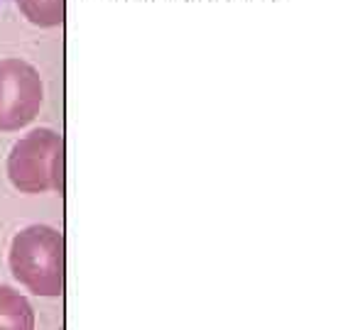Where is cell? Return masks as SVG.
Listing matches in <instances>:
<instances>
[{
    "label": "cell",
    "mask_w": 353,
    "mask_h": 330,
    "mask_svg": "<svg viewBox=\"0 0 353 330\" xmlns=\"http://www.w3.org/2000/svg\"><path fill=\"white\" fill-rule=\"evenodd\" d=\"M42 76L25 59H0V132L27 128L42 108Z\"/></svg>",
    "instance_id": "3957f363"
},
{
    "label": "cell",
    "mask_w": 353,
    "mask_h": 330,
    "mask_svg": "<svg viewBox=\"0 0 353 330\" xmlns=\"http://www.w3.org/2000/svg\"><path fill=\"white\" fill-rule=\"evenodd\" d=\"M7 179L20 194H47L64 189V137L37 128L22 134L7 154Z\"/></svg>",
    "instance_id": "7a4b0ae2"
},
{
    "label": "cell",
    "mask_w": 353,
    "mask_h": 330,
    "mask_svg": "<svg viewBox=\"0 0 353 330\" xmlns=\"http://www.w3.org/2000/svg\"><path fill=\"white\" fill-rule=\"evenodd\" d=\"M10 271L35 296L57 298L64 294L67 245L52 225H27L10 242Z\"/></svg>",
    "instance_id": "6da1fadb"
},
{
    "label": "cell",
    "mask_w": 353,
    "mask_h": 330,
    "mask_svg": "<svg viewBox=\"0 0 353 330\" xmlns=\"http://www.w3.org/2000/svg\"><path fill=\"white\" fill-rule=\"evenodd\" d=\"M37 318L32 303L15 289L0 286V330H35Z\"/></svg>",
    "instance_id": "277c9868"
},
{
    "label": "cell",
    "mask_w": 353,
    "mask_h": 330,
    "mask_svg": "<svg viewBox=\"0 0 353 330\" xmlns=\"http://www.w3.org/2000/svg\"><path fill=\"white\" fill-rule=\"evenodd\" d=\"M22 17L37 27H59L67 17V0H15Z\"/></svg>",
    "instance_id": "5b68a950"
},
{
    "label": "cell",
    "mask_w": 353,
    "mask_h": 330,
    "mask_svg": "<svg viewBox=\"0 0 353 330\" xmlns=\"http://www.w3.org/2000/svg\"><path fill=\"white\" fill-rule=\"evenodd\" d=\"M0 2H2V0H0Z\"/></svg>",
    "instance_id": "8992f818"
}]
</instances>
